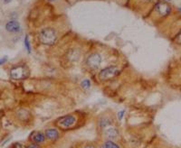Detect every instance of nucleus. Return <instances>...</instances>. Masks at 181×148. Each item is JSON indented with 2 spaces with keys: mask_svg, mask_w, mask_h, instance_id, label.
<instances>
[{
  "mask_svg": "<svg viewBox=\"0 0 181 148\" xmlns=\"http://www.w3.org/2000/svg\"><path fill=\"white\" fill-rule=\"evenodd\" d=\"M178 11H179V12L181 13V7H179V8H178Z\"/></svg>",
  "mask_w": 181,
  "mask_h": 148,
  "instance_id": "23",
  "label": "nucleus"
},
{
  "mask_svg": "<svg viewBox=\"0 0 181 148\" xmlns=\"http://www.w3.org/2000/svg\"><path fill=\"white\" fill-rule=\"evenodd\" d=\"M119 130L114 127H110L104 129L103 131V136L107 139V140H114L119 136Z\"/></svg>",
  "mask_w": 181,
  "mask_h": 148,
  "instance_id": "7",
  "label": "nucleus"
},
{
  "mask_svg": "<svg viewBox=\"0 0 181 148\" xmlns=\"http://www.w3.org/2000/svg\"><path fill=\"white\" fill-rule=\"evenodd\" d=\"M148 1H153V0H148Z\"/></svg>",
  "mask_w": 181,
  "mask_h": 148,
  "instance_id": "24",
  "label": "nucleus"
},
{
  "mask_svg": "<svg viewBox=\"0 0 181 148\" xmlns=\"http://www.w3.org/2000/svg\"><path fill=\"white\" fill-rule=\"evenodd\" d=\"M6 29H7V31L9 33H14V34L18 33L20 31V24L16 20L9 21L6 24Z\"/></svg>",
  "mask_w": 181,
  "mask_h": 148,
  "instance_id": "10",
  "label": "nucleus"
},
{
  "mask_svg": "<svg viewBox=\"0 0 181 148\" xmlns=\"http://www.w3.org/2000/svg\"><path fill=\"white\" fill-rule=\"evenodd\" d=\"M98 125L102 129H105V128L109 127L111 125V120L108 117H102L101 119L99 120Z\"/></svg>",
  "mask_w": 181,
  "mask_h": 148,
  "instance_id": "11",
  "label": "nucleus"
},
{
  "mask_svg": "<svg viewBox=\"0 0 181 148\" xmlns=\"http://www.w3.org/2000/svg\"><path fill=\"white\" fill-rule=\"evenodd\" d=\"M90 85H92V83H90V81L89 80H87V79L83 80L82 81V83H81V86H82L83 88H85V90H88V88H90Z\"/></svg>",
  "mask_w": 181,
  "mask_h": 148,
  "instance_id": "14",
  "label": "nucleus"
},
{
  "mask_svg": "<svg viewBox=\"0 0 181 148\" xmlns=\"http://www.w3.org/2000/svg\"><path fill=\"white\" fill-rule=\"evenodd\" d=\"M124 113H125V110H120V111L118 112V119H119V121L122 120L123 116H124Z\"/></svg>",
  "mask_w": 181,
  "mask_h": 148,
  "instance_id": "16",
  "label": "nucleus"
},
{
  "mask_svg": "<svg viewBox=\"0 0 181 148\" xmlns=\"http://www.w3.org/2000/svg\"><path fill=\"white\" fill-rule=\"evenodd\" d=\"M45 135L46 139L50 141H56L60 137V133L56 128H47L45 131Z\"/></svg>",
  "mask_w": 181,
  "mask_h": 148,
  "instance_id": "9",
  "label": "nucleus"
},
{
  "mask_svg": "<svg viewBox=\"0 0 181 148\" xmlns=\"http://www.w3.org/2000/svg\"><path fill=\"white\" fill-rule=\"evenodd\" d=\"M10 76L14 80H23L28 76V71L25 66H16L11 70Z\"/></svg>",
  "mask_w": 181,
  "mask_h": 148,
  "instance_id": "4",
  "label": "nucleus"
},
{
  "mask_svg": "<svg viewBox=\"0 0 181 148\" xmlns=\"http://www.w3.org/2000/svg\"><path fill=\"white\" fill-rule=\"evenodd\" d=\"M88 67L92 70H97L102 63V56L99 53H92L86 60Z\"/></svg>",
  "mask_w": 181,
  "mask_h": 148,
  "instance_id": "5",
  "label": "nucleus"
},
{
  "mask_svg": "<svg viewBox=\"0 0 181 148\" xmlns=\"http://www.w3.org/2000/svg\"><path fill=\"white\" fill-rule=\"evenodd\" d=\"M7 61V56H5V57L2 58V59H0V65L4 64Z\"/></svg>",
  "mask_w": 181,
  "mask_h": 148,
  "instance_id": "18",
  "label": "nucleus"
},
{
  "mask_svg": "<svg viewBox=\"0 0 181 148\" xmlns=\"http://www.w3.org/2000/svg\"><path fill=\"white\" fill-rule=\"evenodd\" d=\"M168 1H170V0H168Z\"/></svg>",
  "mask_w": 181,
  "mask_h": 148,
  "instance_id": "25",
  "label": "nucleus"
},
{
  "mask_svg": "<svg viewBox=\"0 0 181 148\" xmlns=\"http://www.w3.org/2000/svg\"><path fill=\"white\" fill-rule=\"evenodd\" d=\"M24 47H25L27 52H28V53H31V52H32V48H31V44H30V41H29L28 35H26V36L24 37Z\"/></svg>",
  "mask_w": 181,
  "mask_h": 148,
  "instance_id": "13",
  "label": "nucleus"
},
{
  "mask_svg": "<svg viewBox=\"0 0 181 148\" xmlns=\"http://www.w3.org/2000/svg\"><path fill=\"white\" fill-rule=\"evenodd\" d=\"M39 41L45 45H53L57 41V35L54 29L51 27H46L40 32Z\"/></svg>",
  "mask_w": 181,
  "mask_h": 148,
  "instance_id": "1",
  "label": "nucleus"
},
{
  "mask_svg": "<svg viewBox=\"0 0 181 148\" xmlns=\"http://www.w3.org/2000/svg\"><path fill=\"white\" fill-rule=\"evenodd\" d=\"M119 74V69L116 66H109L99 72V78L102 80H109Z\"/></svg>",
  "mask_w": 181,
  "mask_h": 148,
  "instance_id": "3",
  "label": "nucleus"
},
{
  "mask_svg": "<svg viewBox=\"0 0 181 148\" xmlns=\"http://www.w3.org/2000/svg\"><path fill=\"white\" fill-rule=\"evenodd\" d=\"M83 148H97V147L95 145H93V144H87Z\"/></svg>",
  "mask_w": 181,
  "mask_h": 148,
  "instance_id": "19",
  "label": "nucleus"
},
{
  "mask_svg": "<svg viewBox=\"0 0 181 148\" xmlns=\"http://www.w3.org/2000/svg\"><path fill=\"white\" fill-rule=\"evenodd\" d=\"M177 40H178L179 43H181V33L179 34V35H178V39H177Z\"/></svg>",
  "mask_w": 181,
  "mask_h": 148,
  "instance_id": "21",
  "label": "nucleus"
},
{
  "mask_svg": "<svg viewBox=\"0 0 181 148\" xmlns=\"http://www.w3.org/2000/svg\"><path fill=\"white\" fill-rule=\"evenodd\" d=\"M12 1V0H4V2L6 3V4H8V3H10Z\"/></svg>",
  "mask_w": 181,
  "mask_h": 148,
  "instance_id": "20",
  "label": "nucleus"
},
{
  "mask_svg": "<svg viewBox=\"0 0 181 148\" xmlns=\"http://www.w3.org/2000/svg\"><path fill=\"white\" fill-rule=\"evenodd\" d=\"M30 140H31L32 143L37 144H42L45 142L46 137L45 133L41 132V131H35L31 134L30 135Z\"/></svg>",
  "mask_w": 181,
  "mask_h": 148,
  "instance_id": "6",
  "label": "nucleus"
},
{
  "mask_svg": "<svg viewBox=\"0 0 181 148\" xmlns=\"http://www.w3.org/2000/svg\"><path fill=\"white\" fill-rule=\"evenodd\" d=\"M101 148H120V146L117 143L112 141V140H106L102 144Z\"/></svg>",
  "mask_w": 181,
  "mask_h": 148,
  "instance_id": "12",
  "label": "nucleus"
},
{
  "mask_svg": "<svg viewBox=\"0 0 181 148\" xmlns=\"http://www.w3.org/2000/svg\"><path fill=\"white\" fill-rule=\"evenodd\" d=\"M48 1H50V2H54V1H56V0H48Z\"/></svg>",
  "mask_w": 181,
  "mask_h": 148,
  "instance_id": "22",
  "label": "nucleus"
},
{
  "mask_svg": "<svg viewBox=\"0 0 181 148\" xmlns=\"http://www.w3.org/2000/svg\"><path fill=\"white\" fill-rule=\"evenodd\" d=\"M155 9L158 14H159L160 15H163V16L168 15L171 11V7H169V5L165 2H159L156 5Z\"/></svg>",
  "mask_w": 181,
  "mask_h": 148,
  "instance_id": "8",
  "label": "nucleus"
},
{
  "mask_svg": "<svg viewBox=\"0 0 181 148\" xmlns=\"http://www.w3.org/2000/svg\"><path fill=\"white\" fill-rule=\"evenodd\" d=\"M77 122V118L73 114H69V115H65L62 117H60L59 119H57V125L58 127L67 129V128H71L73 127Z\"/></svg>",
  "mask_w": 181,
  "mask_h": 148,
  "instance_id": "2",
  "label": "nucleus"
},
{
  "mask_svg": "<svg viewBox=\"0 0 181 148\" xmlns=\"http://www.w3.org/2000/svg\"><path fill=\"white\" fill-rule=\"evenodd\" d=\"M11 148H25V146L23 145V144H20V143H15V144H12Z\"/></svg>",
  "mask_w": 181,
  "mask_h": 148,
  "instance_id": "17",
  "label": "nucleus"
},
{
  "mask_svg": "<svg viewBox=\"0 0 181 148\" xmlns=\"http://www.w3.org/2000/svg\"><path fill=\"white\" fill-rule=\"evenodd\" d=\"M25 148H42L40 146V144H35V143H31L25 146Z\"/></svg>",
  "mask_w": 181,
  "mask_h": 148,
  "instance_id": "15",
  "label": "nucleus"
}]
</instances>
